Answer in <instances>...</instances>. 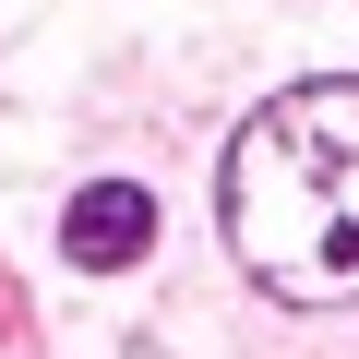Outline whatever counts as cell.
I'll return each mask as SVG.
<instances>
[{
    "instance_id": "cell-1",
    "label": "cell",
    "mask_w": 359,
    "mask_h": 359,
    "mask_svg": "<svg viewBox=\"0 0 359 359\" xmlns=\"http://www.w3.org/2000/svg\"><path fill=\"white\" fill-rule=\"evenodd\" d=\"M228 252L276 299H359V72L287 84L228 144Z\"/></svg>"
},
{
    "instance_id": "cell-2",
    "label": "cell",
    "mask_w": 359,
    "mask_h": 359,
    "mask_svg": "<svg viewBox=\"0 0 359 359\" xmlns=\"http://www.w3.org/2000/svg\"><path fill=\"white\" fill-rule=\"evenodd\" d=\"M156 240V204L132 192V180H96V192H72V228H60V252L72 264H132Z\"/></svg>"
}]
</instances>
